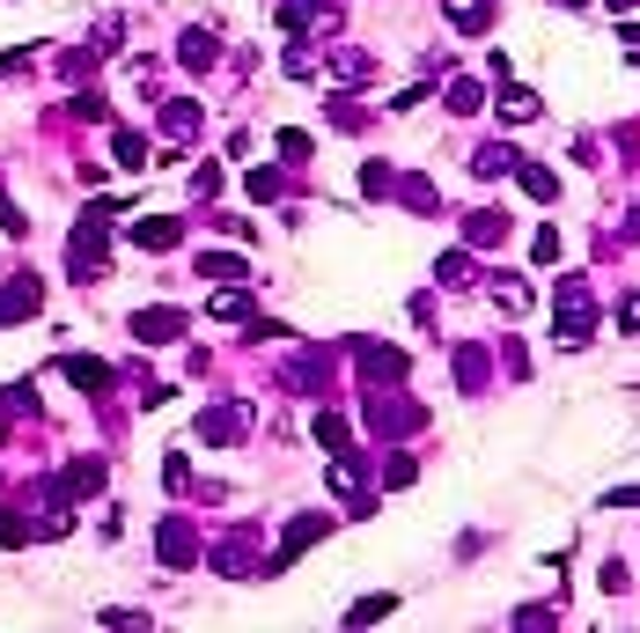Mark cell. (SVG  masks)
<instances>
[{
    "mask_svg": "<svg viewBox=\"0 0 640 633\" xmlns=\"http://www.w3.org/2000/svg\"><path fill=\"white\" fill-rule=\"evenodd\" d=\"M111 214H119V199H89L75 221V244H67V266H75V280H97L111 258H103V229H111Z\"/></svg>",
    "mask_w": 640,
    "mask_h": 633,
    "instance_id": "obj_1",
    "label": "cell"
},
{
    "mask_svg": "<svg viewBox=\"0 0 640 633\" xmlns=\"http://www.w3.org/2000/svg\"><path fill=\"white\" fill-rule=\"evenodd\" d=\"M419 420H427V413H419V406H413V398H405L397 384H369V427H375L383 442L419 435Z\"/></svg>",
    "mask_w": 640,
    "mask_h": 633,
    "instance_id": "obj_2",
    "label": "cell"
},
{
    "mask_svg": "<svg viewBox=\"0 0 640 633\" xmlns=\"http://www.w3.org/2000/svg\"><path fill=\"white\" fill-rule=\"evenodd\" d=\"M37 310H45V280H37V273L0 280V332H8V324H30Z\"/></svg>",
    "mask_w": 640,
    "mask_h": 633,
    "instance_id": "obj_3",
    "label": "cell"
},
{
    "mask_svg": "<svg viewBox=\"0 0 640 633\" xmlns=\"http://www.w3.org/2000/svg\"><path fill=\"white\" fill-rule=\"evenodd\" d=\"M353 368H361V384H405V354L383 340H353Z\"/></svg>",
    "mask_w": 640,
    "mask_h": 633,
    "instance_id": "obj_4",
    "label": "cell"
},
{
    "mask_svg": "<svg viewBox=\"0 0 640 633\" xmlns=\"http://www.w3.org/2000/svg\"><path fill=\"white\" fill-rule=\"evenodd\" d=\"M244 427H250L244 406H214V413H199V442H206V449H236Z\"/></svg>",
    "mask_w": 640,
    "mask_h": 633,
    "instance_id": "obj_5",
    "label": "cell"
},
{
    "mask_svg": "<svg viewBox=\"0 0 640 633\" xmlns=\"http://www.w3.org/2000/svg\"><path fill=\"white\" fill-rule=\"evenodd\" d=\"M317 537H332V515H295V523H288V537H280V553H272V567H288V560H302V553H310V545H317Z\"/></svg>",
    "mask_w": 640,
    "mask_h": 633,
    "instance_id": "obj_6",
    "label": "cell"
},
{
    "mask_svg": "<svg viewBox=\"0 0 640 633\" xmlns=\"http://www.w3.org/2000/svg\"><path fill=\"white\" fill-rule=\"evenodd\" d=\"M133 340H141V346H170V340H184V316H177L170 302H155V310H133Z\"/></svg>",
    "mask_w": 640,
    "mask_h": 633,
    "instance_id": "obj_7",
    "label": "cell"
},
{
    "mask_svg": "<svg viewBox=\"0 0 640 633\" xmlns=\"http://www.w3.org/2000/svg\"><path fill=\"white\" fill-rule=\"evenodd\" d=\"M155 545H162V567H192L199 560V537H192V523H184V515H170V523L155 531Z\"/></svg>",
    "mask_w": 640,
    "mask_h": 633,
    "instance_id": "obj_8",
    "label": "cell"
},
{
    "mask_svg": "<svg viewBox=\"0 0 640 633\" xmlns=\"http://www.w3.org/2000/svg\"><path fill=\"white\" fill-rule=\"evenodd\" d=\"M59 376H67L75 390H89V398H103V390H111V362H97V354H67V362H59Z\"/></svg>",
    "mask_w": 640,
    "mask_h": 633,
    "instance_id": "obj_9",
    "label": "cell"
},
{
    "mask_svg": "<svg viewBox=\"0 0 640 633\" xmlns=\"http://www.w3.org/2000/svg\"><path fill=\"white\" fill-rule=\"evenodd\" d=\"M442 15L464 30V37H486L493 15H501V0H442Z\"/></svg>",
    "mask_w": 640,
    "mask_h": 633,
    "instance_id": "obj_10",
    "label": "cell"
},
{
    "mask_svg": "<svg viewBox=\"0 0 640 633\" xmlns=\"http://www.w3.org/2000/svg\"><path fill=\"white\" fill-rule=\"evenodd\" d=\"M464 244L471 251H501L508 244V214H501V207H479V214L464 221Z\"/></svg>",
    "mask_w": 640,
    "mask_h": 633,
    "instance_id": "obj_11",
    "label": "cell"
},
{
    "mask_svg": "<svg viewBox=\"0 0 640 633\" xmlns=\"http://www.w3.org/2000/svg\"><path fill=\"white\" fill-rule=\"evenodd\" d=\"M133 244H141V251H177V244H184V221H177V214L133 221Z\"/></svg>",
    "mask_w": 640,
    "mask_h": 633,
    "instance_id": "obj_12",
    "label": "cell"
},
{
    "mask_svg": "<svg viewBox=\"0 0 640 633\" xmlns=\"http://www.w3.org/2000/svg\"><path fill=\"white\" fill-rule=\"evenodd\" d=\"M59 487H67V501H97V493H103V457H75Z\"/></svg>",
    "mask_w": 640,
    "mask_h": 633,
    "instance_id": "obj_13",
    "label": "cell"
},
{
    "mask_svg": "<svg viewBox=\"0 0 640 633\" xmlns=\"http://www.w3.org/2000/svg\"><path fill=\"white\" fill-rule=\"evenodd\" d=\"M177 59H184L192 74H206L214 59H222V37H214V30H184V37H177Z\"/></svg>",
    "mask_w": 640,
    "mask_h": 633,
    "instance_id": "obj_14",
    "label": "cell"
},
{
    "mask_svg": "<svg viewBox=\"0 0 640 633\" xmlns=\"http://www.w3.org/2000/svg\"><path fill=\"white\" fill-rule=\"evenodd\" d=\"M486 295L508 316H530V280H516V273H486Z\"/></svg>",
    "mask_w": 640,
    "mask_h": 633,
    "instance_id": "obj_15",
    "label": "cell"
},
{
    "mask_svg": "<svg viewBox=\"0 0 640 633\" xmlns=\"http://www.w3.org/2000/svg\"><path fill=\"white\" fill-rule=\"evenodd\" d=\"M442 103H449V111H457V119H471V111H479V103H486V81H479V74H449V89H442Z\"/></svg>",
    "mask_w": 640,
    "mask_h": 633,
    "instance_id": "obj_16",
    "label": "cell"
},
{
    "mask_svg": "<svg viewBox=\"0 0 640 633\" xmlns=\"http://www.w3.org/2000/svg\"><path fill=\"white\" fill-rule=\"evenodd\" d=\"M199 119H206V111H199L192 97H170V103H162V133H170V141H192Z\"/></svg>",
    "mask_w": 640,
    "mask_h": 633,
    "instance_id": "obj_17",
    "label": "cell"
},
{
    "mask_svg": "<svg viewBox=\"0 0 640 633\" xmlns=\"http://www.w3.org/2000/svg\"><path fill=\"white\" fill-rule=\"evenodd\" d=\"M486 376H493V346H457V384L486 390Z\"/></svg>",
    "mask_w": 640,
    "mask_h": 633,
    "instance_id": "obj_18",
    "label": "cell"
},
{
    "mask_svg": "<svg viewBox=\"0 0 640 633\" xmlns=\"http://www.w3.org/2000/svg\"><path fill=\"white\" fill-rule=\"evenodd\" d=\"M199 273H206V280H250V258H236V251H206V258H199Z\"/></svg>",
    "mask_w": 640,
    "mask_h": 633,
    "instance_id": "obj_19",
    "label": "cell"
},
{
    "mask_svg": "<svg viewBox=\"0 0 640 633\" xmlns=\"http://www.w3.org/2000/svg\"><path fill=\"white\" fill-rule=\"evenodd\" d=\"M435 280H442V288H479V266H471V251H449V258H435Z\"/></svg>",
    "mask_w": 640,
    "mask_h": 633,
    "instance_id": "obj_20",
    "label": "cell"
},
{
    "mask_svg": "<svg viewBox=\"0 0 640 633\" xmlns=\"http://www.w3.org/2000/svg\"><path fill=\"white\" fill-rule=\"evenodd\" d=\"M516 177H523V192L538 199V207H552V199H560V177L544 170V163H516Z\"/></svg>",
    "mask_w": 640,
    "mask_h": 633,
    "instance_id": "obj_21",
    "label": "cell"
},
{
    "mask_svg": "<svg viewBox=\"0 0 640 633\" xmlns=\"http://www.w3.org/2000/svg\"><path fill=\"white\" fill-rule=\"evenodd\" d=\"M310 435H317L332 457H353V427H346L339 413H317V427H310Z\"/></svg>",
    "mask_w": 640,
    "mask_h": 633,
    "instance_id": "obj_22",
    "label": "cell"
},
{
    "mask_svg": "<svg viewBox=\"0 0 640 633\" xmlns=\"http://www.w3.org/2000/svg\"><path fill=\"white\" fill-rule=\"evenodd\" d=\"M111 163H119V170H141V163H148V141H141L133 125H119V133H111Z\"/></svg>",
    "mask_w": 640,
    "mask_h": 633,
    "instance_id": "obj_23",
    "label": "cell"
},
{
    "mask_svg": "<svg viewBox=\"0 0 640 633\" xmlns=\"http://www.w3.org/2000/svg\"><path fill=\"white\" fill-rule=\"evenodd\" d=\"M493 103H501V119H508V125L538 119V89H516V81H508V89H501V97H493Z\"/></svg>",
    "mask_w": 640,
    "mask_h": 633,
    "instance_id": "obj_24",
    "label": "cell"
},
{
    "mask_svg": "<svg viewBox=\"0 0 640 633\" xmlns=\"http://www.w3.org/2000/svg\"><path fill=\"white\" fill-rule=\"evenodd\" d=\"M471 170H479V177H508V170H516V147H508V141L479 147V155H471Z\"/></svg>",
    "mask_w": 640,
    "mask_h": 633,
    "instance_id": "obj_25",
    "label": "cell"
},
{
    "mask_svg": "<svg viewBox=\"0 0 640 633\" xmlns=\"http://www.w3.org/2000/svg\"><path fill=\"white\" fill-rule=\"evenodd\" d=\"M250 567H258L250 560V537H228L222 553H214V575H250Z\"/></svg>",
    "mask_w": 640,
    "mask_h": 633,
    "instance_id": "obj_26",
    "label": "cell"
},
{
    "mask_svg": "<svg viewBox=\"0 0 640 633\" xmlns=\"http://www.w3.org/2000/svg\"><path fill=\"white\" fill-rule=\"evenodd\" d=\"M244 192L258 199V207H266V199H280V192H288V170H250V177H244Z\"/></svg>",
    "mask_w": 640,
    "mask_h": 633,
    "instance_id": "obj_27",
    "label": "cell"
},
{
    "mask_svg": "<svg viewBox=\"0 0 640 633\" xmlns=\"http://www.w3.org/2000/svg\"><path fill=\"white\" fill-rule=\"evenodd\" d=\"M214 316H228V324H250V295L236 288V280H228V288L214 295Z\"/></svg>",
    "mask_w": 640,
    "mask_h": 633,
    "instance_id": "obj_28",
    "label": "cell"
},
{
    "mask_svg": "<svg viewBox=\"0 0 640 633\" xmlns=\"http://www.w3.org/2000/svg\"><path fill=\"white\" fill-rule=\"evenodd\" d=\"M397 611V597H361V604L346 611V626H375V619H391Z\"/></svg>",
    "mask_w": 640,
    "mask_h": 633,
    "instance_id": "obj_29",
    "label": "cell"
},
{
    "mask_svg": "<svg viewBox=\"0 0 640 633\" xmlns=\"http://www.w3.org/2000/svg\"><path fill=\"white\" fill-rule=\"evenodd\" d=\"M30 537H37V523L23 509H0V545H30Z\"/></svg>",
    "mask_w": 640,
    "mask_h": 633,
    "instance_id": "obj_30",
    "label": "cell"
},
{
    "mask_svg": "<svg viewBox=\"0 0 640 633\" xmlns=\"http://www.w3.org/2000/svg\"><path fill=\"white\" fill-rule=\"evenodd\" d=\"M397 192H405V207H413V214H435V207H442V199H435V185H427V177H405Z\"/></svg>",
    "mask_w": 640,
    "mask_h": 633,
    "instance_id": "obj_31",
    "label": "cell"
},
{
    "mask_svg": "<svg viewBox=\"0 0 640 633\" xmlns=\"http://www.w3.org/2000/svg\"><path fill=\"white\" fill-rule=\"evenodd\" d=\"M530 266H560V229H538V236H530Z\"/></svg>",
    "mask_w": 640,
    "mask_h": 633,
    "instance_id": "obj_32",
    "label": "cell"
},
{
    "mask_svg": "<svg viewBox=\"0 0 640 633\" xmlns=\"http://www.w3.org/2000/svg\"><path fill=\"white\" fill-rule=\"evenodd\" d=\"M280 163H310V133H302V125L280 133Z\"/></svg>",
    "mask_w": 640,
    "mask_h": 633,
    "instance_id": "obj_33",
    "label": "cell"
},
{
    "mask_svg": "<svg viewBox=\"0 0 640 633\" xmlns=\"http://www.w3.org/2000/svg\"><path fill=\"white\" fill-rule=\"evenodd\" d=\"M413 479H419V464L405 457V449H397V457L383 464V487H413Z\"/></svg>",
    "mask_w": 640,
    "mask_h": 633,
    "instance_id": "obj_34",
    "label": "cell"
},
{
    "mask_svg": "<svg viewBox=\"0 0 640 633\" xmlns=\"http://www.w3.org/2000/svg\"><path fill=\"white\" fill-rule=\"evenodd\" d=\"M391 185H397V177H391V163H361V192H375V199H383Z\"/></svg>",
    "mask_w": 640,
    "mask_h": 633,
    "instance_id": "obj_35",
    "label": "cell"
},
{
    "mask_svg": "<svg viewBox=\"0 0 640 633\" xmlns=\"http://www.w3.org/2000/svg\"><path fill=\"white\" fill-rule=\"evenodd\" d=\"M552 619H560V611H552V604H523V611H516V626H523V633H538V626H552Z\"/></svg>",
    "mask_w": 640,
    "mask_h": 633,
    "instance_id": "obj_36",
    "label": "cell"
},
{
    "mask_svg": "<svg viewBox=\"0 0 640 633\" xmlns=\"http://www.w3.org/2000/svg\"><path fill=\"white\" fill-rule=\"evenodd\" d=\"M192 192H199V199L222 192V170H214V163H199V170H192Z\"/></svg>",
    "mask_w": 640,
    "mask_h": 633,
    "instance_id": "obj_37",
    "label": "cell"
},
{
    "mask_svg": "<svg viewBox=\"0 0 640 633\" xmlns=\"http://www.w3.org/2000/svg\"><path fill=\"white\" fill-rule=\"evenodd\" d=\"M162 479H170V493H184V487H192V464L170 457V464H162Z\"/></svg>",
    "mask_w": 640,
    "mask_h": 633,
    "instance_id": "obj_38",
    "label": "cell"
},
{
    "mask_svg": "<svg viewBox=\"0 0 640 633\" xmlns=\"http://www.w3.org/2000/svg\"><path fill=\"white\" fill-rule=\"evenodd\" d=\"M618 332H633V340H640V295H626V302H618Z\"/></svg>",
    "mask_w": 640,
    "mask_h": 633,
    "instance_id": "obj_39",
    "label": "cell"
},
{
    "mask_svg": "<svg viewBox=\"0 0 640 633\" xmlns=\"http://www.w3.org/2000/svg\"><path fill=\"white\" fill-rule=\"evenodd\" d=\"M0 229H8V236H23L30 221H23V207H15V199H0Z\"/></svg>",
    "mask_w": 640,
    "mask_h": 633,
    "instance_id": "obj_40",
    "label": "cell"
},
{
    "mask_svg": "<svg viewBox=\"0 0 640 633\" xmlns=\"http://www.w3.org/2000/svg\"><path fill=\"white\" fill-rule=\"evenodd\" d=\"M604 509H640V487H618V493H604Z\"/></svg>",
    "mask_w": 640,
    "mask_h": 633,
    "instance_id": "obj_41",
    "label": "cell"
},
{
    "mask_svg": "<svg viewBox=\"0 0 640 633\" xmlns=\"http://www.w3.org/2000/svg\"><path fill=\"white\" fill-rule=\"evenodd\" d=\"M560 8H582V0H560Z\"/></svg>",
    "mask_w": 640,
    "mask_h": 633,
    "instance_id": "obj_42",
    "label": "cell"
}]
</instances>
